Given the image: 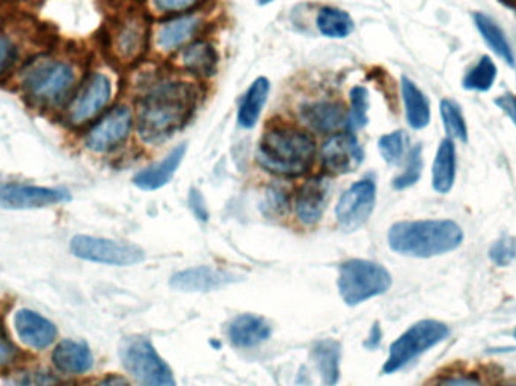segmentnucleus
<instances>
[{"mask_svg":"<svg viewBox=\"0 0 516 386\" xmlns=\"http://www.w3.org/2000/svg\"><path fill=\"white\" fill-rule=\"evenodd\" d=\"M200 100L192 81L162 79L143 94L138 109V135L150 145L168 141L188 124Z\"/></svg>","mask_w":516,"mask_h":386,"instance_id":"1","label":"nucleus"},{"mask_svg":"<svg viewBox=\"0 0 516 386\" xmlns=\"http://www.w3.org/2000/svg\"><path fill=\"white\" fill-rule=\"evenodd\" d=\"M314 137L301 128L273 126L261 136L256 160L263 171L278 177H301L316 160Z\"/></svg>","mask_w":516,"mask_h":386,"instance_id":"2","label":"nucleus"},{"mask_svg":"<svg viewBox=\"0 0 516 386\" xmlns=\"http://www.w3.org/2000/svg\"><path fill=\"white\" fill-rule=\"evenodd\" d=\"M464 233L453 220L397 222L389 231V248L397 254L430 259L455 251Z\"/></svg>","mask_w":516,"mask_h":386,"instance_id":"3","label":"nucleus"},{"mask_svg":"<svg viewBox=\"0 0 516 386\" xmlns=\"http://www.w3.org/2000/svg\"><path fill=\"white\" fill-rule=\"evenodd\" d=\"M76 85V72L68 62L36 58L21 72V87L42 106L57 107L67 100Z\"/></svg>","mask_w":516,"mask_h":386,"instance_id":"4","label":"nucleus"},{"mask_svg":"<svg viewBox=\"0 0 516 386\" xmlns=\"http://www.w3.org/2000/svg\"><path fill=\"white\" fill-rule=\"evenodd\" d=\"M391 274L383 266L367 259H349L340 266L338 290L349 306L359 305L391 287Z\"/></svg>","mask_w":516,"mask_h":386,"instance_id":"5","label":"nucleus"},{"mask_svg":"<svg viewBox=\"0 0 516 386\" xmlns=\"http://www.w3.org/2000/svg\"><path fill=\"white\" fill-rule=\"evenodd\" d=\"M119 356L128 374L138 386H177L174 373L145 336H128Z\"/></svg>","mask_w":516,"mask_h":386,"instance_id":"6","label":"nucleus"},{"mask_svg":"<svg viewBox=\"0 0 516 386\" xmlns=\"http://www.w3.org/2000/svg\"><path fill=\"white\" fill-rule=\"evenodd\" d=\"M449 336V328L436 320H423L411 326L389 347V359L383 366V373L391 374L414 361L417 356L436 346Z\"/></svg>","mask_w":516,"mask_h":386,"instance_id":"7","label":"nucleus"},{"mask_svg":"<svg viewBox=\"0 0 516 386\" xmlns=\"http://www.w3.org/2000/svg\"><path fill=\"white\" fill-rule=\"evenodd\" d=\"M150 21L141 11H128L113 25L109 47L113 58L123 66L138 62L149 50Z\"/></svg>","mask_w":516,"mask_h":386,"instance_id":"8","label":"nucleus"},{"mask_svg":"<svg viewBox=\"0 0 516 386\" xmlns=\"http://www.w3.org/2000/svg\"><path fill=\"white\" fill-rule=\"evenodd\" d=\"M70 250L77 259L98 265L134 266L145 259V252L138 244L92 235L73 237Z\"/></svg>","mask_w":516,"mask_h":386,"instance_id":"9","label":"nucleus"},{"mask_svg":"<svg viewBox=\"0 0 516 386\" xmlns=\"http://www.w3.org/2000/svg\"><path fill=\"white\" fill-rule=\"evenodd\" d=\"M112 96V83L106 74L94 73L88 77L67 111V120L74 127H82L98 117L108 106Z\"/></svg>","mask_w":516,"mask_h":386,"instance_id":"10","label":"nucleus"},{"mask_svg":"<svg viewBox=\"0 0 516 386\" xmlns=\"http://www.w3.org/2000/svg\"><path fill=\"white\" fill-rule=\"evenodd\" d=\"M376 204V183L363 178L343 193L335 207V218L343 231L352 233L367 222Z\"/></svg>","mask_w":516,"mask_h":386,"instance_id":"11","label":"nucleus"},{"mask_svg":"<svg viewBox=\"0 0 516 386\" xmlns=\"http://www.w3.org/2000/svg\"><path fill=\"white\" fill-rule=\"evenodd\" d=\"M134 127V115L127 106L113 107L85 137V145L94 153H109L126 143Z\"/></svg>","mask_w":516,"mask_h":386,"instance_id":"12","label":"nucleus"},{"mask_svg":"<svg viewBox=\"0 0 516 386\" xmlns=\"http://www.w3.org/2000/svg\"><path fill=\"white\" fill-rule=\"evenodd\" d=\"M72 201L65 189L42 188L32 184H0V207L8 210H34Z\"/></svg>","mask_w":516,"mask_h":386,"instance_id":"13","label":"nucleus"},{"mask_svg":"<svg viewBox=\"0 0 516 386\" xmlns=\"http://www.w3.org/2000/svg\"><path fill=\"white\" fill-rule=\"evenodd\" d=\"M323 168L335 175L355 173L364 160V148L352 132L334 133L320 148Z\"/></svg>","mask_w":516,"mask_h":386,"instance_id":"14","label":"nucleus"},{"mask_svg":"<svg viewBox=\"0 0 516 386\" xmlns=\"http://www.w3.org/2000/svg\"><path fill=\"white\" fill-rule=\"evenodd\" d=\"M302 121L319 133H340L350 127L349 111L344 103L337 100H323L310 103L301 109Z\"/></svg>","mask_w":516,"mask_h":386,"instance_id":"15","label":"nucleus"},{"mask_svg":"<svg viewBox=\"0 0 516 386\" xmlns=\"http://www.w3.org/2000/svg\"><path fill=\"white\" fill-rule=\"evenodd\" d=\"M237 276L227 270L215 269L210 266H198L190 269L180 270L173 274L169 285L177 291H212L225 285L237 282Z\"/></svg>","mask_w":516,"mask_h":386,"instance_id":"16","label":"nucleus"},{"mask_svg":"<svg viewBox=\"0 0 516 386\" xmlns=\"http://www.w3.org/2000/svg\"><path fill=\"white\" fill-rule=\"evenodd\" d=\"M329 198V183L325 178H312L302 184L295 198L297 220L312 227L322 219Z\"/></svg>","mask_w":516,"mask_h":386,"instance_id":"17","label":"nucleus"},{"mask_svg":"<svg viewBox=\"0 0 516 386\" xmlns=\"http://www.w3.org/2000/svg\"><path fill=\"white\" fill-rule=\"evenodd\" d=\"M177 66L196 77H210L218 70V51L209 41H194L181 47L175 55Z\"/></svg>","mask_w":516,"mask_h":386,"instance_id":"18","label":"nucleus"},{"mask_svg":"<svg viewBox=\"0 0 516 386\" xmlns=\"http://www.w3.org/2000/svg\"><path fill=\"white\" fill-rule=\"evenodd\" d=\"M14 326L21 341L34 349H46L57 338L55 325L31 310L19 311Z\"/></svg>","mask_w":516,"mask_h":386,"instance_id":"19","label":"nucleus"},{"mask_svg":"<svg viewBox=\"0 0 516 386\" xmlns=\"http://www.w3.org/2000/svg\"><path fill=\"white\" fill-rule=\"evenodd\" d=\"M184 154H186V143H180L179 147L169 151L164 160L139 171L134 177L135 186L141 190H158L164 188L171 181V178L174 177V174L183 162Z\"/></svg>","mask_w":516,"mask_h":386,"instance_id":"20","label":"nucleus"},{"mask_svg":"<svg viewBox=\"0 0 516 386\" xmlns=\"http://www.w3.org/2000/svg\"><path fill=\"white\" fill-rule=\"evenodd\" d=\"M203 20L198 16H180L174 20L165 23L158 29V46L164 51H179L184 44H188L198 35Z\"/></svg>","mask_w":516,"mask_h":386,"instance_id":"21","label":"nucleus"},{"mask_svg":"<svg viewBox=\"0 0 516 386\" xmlns=\"http://www.w3.org/2000/svg\"><path fill=\"white\" fill-rule=\"evenodd\" d=\"M272 328L263 317L241 314L228 326V338L235 347H256L271 336Z\"/></svg>","mask_w":516,"mask_h":386,"instance_id":"22","label":"nucleus"},{"mask_svg":"<svg viewBox=\"0 0 516 386\" xmlns=\"http://www.w3.org/2000/svg\"><path fill=\"white\" fill-rule=\"evenodd\" d=\"M51 361L58 370L68 374H82L91 370L94 359L89 347L85 343L65 340L53 351Z\"/></svg>","mask_w":516,"mask_h":386,"instance_id":"23","label":"nucleus"},{"mask_svg":"<svg viewBox=\"0 0 516 386\" xmlns=\"http://www.w3.org/2000/svg\"><path fill=\"white\" fill-rule=\"evenodd\" d=\"M269 91H271V83L266 77H258L252 81V85L248 88V91L242 98L239 112H237V124L242 128L250 130L256 127L263 112V107L266 104Z\"/></svg>","mask_w":516,"mask_h":386,"instance_id":"24","label":"nucleus"},{"mask_svg":"<svg viewBox=\"0 0 516 386\" xmlns=\"http://www.w3.org/2000/svg\"><path fill=\"white\" fill-rule=\"evenodd\" d=\"M400 85H402L406 121L411 128L423 130L429 126L430 122V104L427 96L408 77H402Z\"/></svg>","mask_w":516,"mask_h":386,"instance_id":"25","label":"nucleus"},{"mask_svg":"<svg viewBox=\"0 0 516 386\" xmlns=\"http://www.w3.org/2000/svg\"><path fill=\"white\" fill-rule=\"evenodd\" d=\"M456 148L450 137L443 139L432 168V186L438 193H449L455 184Z\"/></svg>","mask_w":516,"mask_h":386,"instance_id":"26","label":"nucleus"},{"mask_svg":"<svg viewBox=\"0 0 516 386\" xmlns=\"http://www.w3.org/2000/svg\"><path fill=\"white\" fill-rule=\"evenodd\" d=\"M312 358L316 361L323 383L327 386H335L340 381V358L342 346L340 343L331 338L317 341L312 347Z\"/></svg>","mask_w":516,"mask_h":386,"instance_id":"27","label":"nucleus"},{"mask_svg":"<svg viewBox=\"0 0 516 386\" xmlns=\"http://www.w3.org/2000/svg\"><path fill=\"white\" fill-rule=\"evenodd\" d=\"M475 27L481 32V38L486 41V44L491 47V50L500 57L503 61H506L511 66H515V55L512 50L511 44L507 41L504 32L491 17L477 12L474 14Z\"/></svg>","mask_w":516,"mask_h":386,"instance_id":"28","label":"nucleus"},{"mask_svg":"<svg viewBox=\"0 0 516 386\" xmlns=\"http://www.w3.org/2000/svg\"><path fill=\"white\" fill-rule=\"evenodd\" d=\"M317 31L327 38L342 40L355 31L352 17L346 11L338 10L335 6H323L319 11L316 19Z\"/></svg>","mask_w":516,"mask_h":386,"instance_id":"29","label":"nucleus"},{"mask_svg":"<svg viewBox=\"0 0 516 386\" xmlns=\"http://www.w3.org/2000/svg\"><path fill=\"white\" fill-rule=\"evenodd\" d=\"M496 79V62L485 55L477 61L473 68L468 70L464 81H462V87L466 88V91L486 92L491 89Z\"/></svg>","mask_w":516,"mask_h":386,"instance_id":"30","label":"nucleus"},{"mask_svg":"<svg viewBox=\"0 0 516 386\" xmlns=\"http://www.w3.org/2000/svg\"><path fill=\"white\" fill-rule=\"evenodd\" d=\"M441 118L444 124L445 132L450 139H458L460 143L468 141V128L466 118L462 115L459 104L453 100H443L440 104Z\"/></svg>","mask_w":516,"mask_h":386,"instance_id":"31","label":"nucleus"},{"mask_svg":"<svg viewBox=\"0 0 516 386\" xmlns=\"http://www.w3.org/2000/svg\"><path fill=\"white\" fill-rule=\"evenodd\" d=\"M408 143V135L404 130H396V132L381 136L378 143L379 151H381V156L385 162L396 165L404 158Z\"/></svg>","mask_w":516,"mask_h":386,"instance_id":"32","label":"nucleus"},{"mask_svg":"<svg viewBox=\"0 0 516 386\" xmlns=\"http://www.w3.org/2000/svg\"><path fill=\"white\" fill-rule=\"evenodd\" d=\"M421 171H423V148L417 145L409 151L404 173L400 174L399 177L394 178V189L404 190L414 186L421 177Z\"/></svg>","mask_w":516,"mask_h":386,"instance_id":"33","label":"nucleus"},{"mask_svg":"<svg viewBox=\"0 0 516 386\" xmlns=\"http://www.w3.org/2000/svg\"><path fill=\"white\" fill-rule=\"evenodd\" d=\"M349 96H350V109H349L350 127H366L368 122V106H370L367 89L364 87H353Z\"/></svg>","mask_w":516,"mask_h":386,"instance_id":"34","label":"nucleus"},{"mask_svg":"<svg viewBox=\"0 0 516 386\" xmlns=\"http://www.w3.org/2000/svg\"><path fill=\"white\" fill-rule=\"evenodd\" d=\"M151 8L162 16L186 14L200 6L204 0H150Z\"/></svg>","mask_w":516,"mask_h":386,"instance_id":"35","label":"nucleus"},{"mask_svg":"<svg viewBox=\"0 0 516 386\" xmlns=\"http://www.w3.org/2000/svg\"><path fill=\"white\" fill-rule=\"evenodd\" d=\"M2 386H55V379L42 373H29L21 371L5 377Z\"/></svg>","mask_w":516,"mask_h":386,"instance_id":"36","label":"nucleus"},{"mask_svg":"<svg viewBox=\"0 0 516 386\" xmlns=\"http://www.w3.org/2000/svg\"><path fill=\"white\" fill-rule=\"evenodd\" d=\"M489 257L497 266H501V267L511 265L516 257V240L509 235L497 240L489 250Z\"/></svg>","mask_w":516,"mask_h":386,"instance_id":"37","label":"nucleus"},{"mask_svg":"<svg viewBox=\"0 0 516 386\" xmlns=\"http://www.w3.org/2000/svg\"><path fill=\"white\" fill-rule=\"evenodd\" d=\"M287 195L282 189L269 188L266 193V199L263 203V210H269L267 214H281L287 209Z\"/></svg>","mask_w":516,"mask_h":386,"instance_id":"38","label":"nucleus"},{"mask_svg":"<svg viewBox=\"0 0 516 386\" xmlns=\"http://www.w3.org/2000/svg\"><path fill=\"white\" fill-rule=\"evenodd\" d=\"M16 59V47L8 36H0V76H4Z\"/></svg>","mask_w":516,"mask_h":386,"instance_id":"39","label":"nucleus"},{"mask_svg":"<svg viewBox=\"0 0 516 386\" xmlns=\"http://www.w3.org/2000/svg\"><path fill=\"white\" fill-rule=\"evenodd\" d=\"M189 205L190 210L194 212L196 219H200L203 222L209 220V210H207V205H205L204 198H203V195L196 189L190 190Z\"/></svg>","mask_w":516,"mask_h":386,"instance_id":"40","label":"nucleus"},{"mask_svg":"<svg viewBox=\"0 0 516 386\" xmlns=\"http://www.w3.org/2000/svg\"><path fill=\"white\" fill-rule=\"evenodd\" d=\"M16 355V347L11 344V341L0 330V366H6V364L14 361Z\"/></svg>","mask_w":516,"mask_h":386,"instance_id":"41","label":"nucleus"},{"mask_svg":"<svg viewBox=\"0 0 516 386\" xmlns=\"http://www.w3.org/2000/svg\"><path fill=\"white\" fill-rule=\"evenodd\" d=\"M496 104L500 107L503 112L506 113L507 117L511 118L516 127V96H512V94H504V96L497 98Z\"/></svg>","mask_w":516,"mask_h":386,"instance_id":"42","label":"nucleus"},{"mask_svg":"<svg viewBox=\"0 0 516 386\" xmlns=\"http://www.w3.org/2000/svg\"><path fill=\"white\" fill-rule=\"evenodd\" d=\"M435 386H481V382L473 377H449Z\"/></svg>","mask_w":516,"mask_h":386,"instance_id":"43","label":"nucleus"},{"mask_svg":"<svg viewBox=\"0 0 516 386\" xmlns=\"http://www.w3.org/2000/svg\"><path fill=\"white\" fill-rule=\"evenodd\" d=\"M381 340H382V329L378 323H374V328L370 330V336L364 343V347H367L368 351H374L381 344Z\"/></svg>","mask_w":516,"mask_h":386,"instance_id":"44","label":"nucleus"},{"mask_svg":"<svg viewBox=\"0 0 516 386\" xmlns=\"http://www.w3.org/2000/svg\"><path fill=\"white\" fill-rule=\"evenodd\" d=\"M94 386H132L130 382L123 376H118V374H109V376L104 377L102 381H98Z\"/></svg>","mask_w":516,"mask_h":386,"instance_id":"45","label":"nucleus"},{"mask_svg":"<svg viewBox=\"0 0 516 386\" xmlns=\"http://www.w3.org/2000/svg\"><path fill=\"white\" fill-rule=\"evenodd\" d=\"M272 2H275V0H257V4L261 6L269 5V4H272Z\"/></svg>","mask_w":516,"mask_h":386,"instance_id":"46","label":"nucleus"},{"mask_svg":"<svg viewBox=\"0 0 516 386\" xmlns=\"http://www.w3.org/2000/svg\"><path fill=\"white\" fill-rule=\"evenodd\" d=\"M515 336H516V330H515Z\"/></svg>","mask_w":516,"mask_h":386,"instance_id":"47","label":"nucleus"},{"mask_svg":"<svg viewBox=\"0 0 516 386\" xmlns=\"http://www.w3.org/2000/svg\"><path fill=\"white\" fill-rule=\"evenodd\" d=\"M511 386H516V385H511Z\"/></svg>","mask_w":516,"mask_h":386,"instance_id":"48","label":"nucleus"}]
</instances>
